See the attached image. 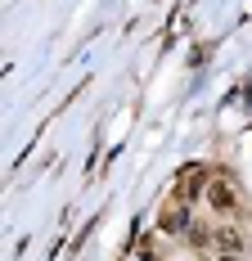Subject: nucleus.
Instances as JSON below:
<instances>
[{"label":"nucleus","instance_id":"f257e3e1","mask_svg":"<svg viewBox=\"0 0 252 261\" xmlns=\"http://www.w3.org/2000/svg\"><path fill=\"white\" fill-rule=\"evenodd\" d=\"M207 207L216 212V221H239V189H234V176H212L207 180Z\"/></svg>","mask_w":252,"mask_h":261},{"label":"nucleus","instance_id":"f03ea898","mask_svg":"<svg viewBox=\"0 0 252 261\" xmlns=\"http://www.w3.org/2000/svg\"><path fill=\"white\" fill-rule=\"evenodd\" d=\"M189 225H194L189 203H167L162 216H158V234H167V239H185V234H189Z\"/></svg>","mask_w":252,"mask_h":261},{"label":"nucleus","instance_id":"7ed1b4c3","mask_svg":"<svg viewBox=\"0 0 252 261\" xmlns=\"http://www.w3.org/2000/svg\"><path fill=\"white\" fill-rule=\"evenodd\" d=\"M243 248H248V239L239 230V221H216V230H212V252H239V257H243Z\"/></svg>","mask_w":252,"mask_h":261},{"label":"nucleus","instance_id":"20e7f679","mask_svg":"<svg viewBox=\"0 0 252 261\" xmlns=\"http://www.w3.org/2000/svg\"><path fill=\"white\" fill-rule=\"evenodd\" d=\"M198 176H207L203 167H185L176 176V189H171V203H194L198 194H207V180H198Z\"/></svg>","mask_w":252,"mask_h":261},{"label":"nucleus","instance_id":"39448f33","mask_svg":"<svg viewBox=\"0 0 252 261\" xmlns=\"http://www.w3.org/2000/svg\"><path fill=\"white\" fill-rule=\"evenodd\" d=\"M212 230H216V225H198V221H194L189 234H185V243H189L194 252H212Z\"/></svg>","mask_w":252,"mask_h":261},{"label":"nucleus","instance_id":"423d86ee","mask_svg":"<svg viewBox=\"0 0 252 261\" xmlns=\"http://www.w3.org/2000/svg\"><path fill=\"white\" fill-rule=\"evenodd\" d=\"M216 261H243L239 252H216Z\"/></svg>","mask_w":252,"mask_h":261}]
</instances>
